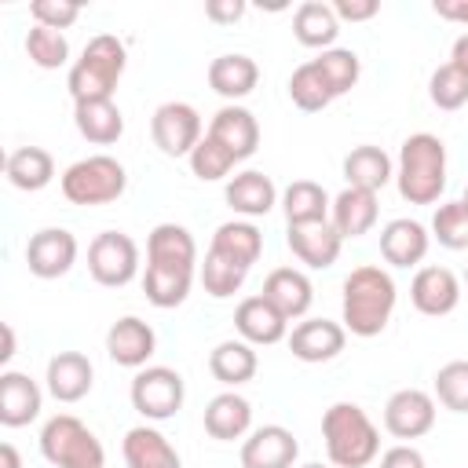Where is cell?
I'll return each mask as SVG.
<instances>
[{"instance_id": "cell-1", "label": "cell", "mask_w": 468, "mask_h": 468, "mask_svg": "<svg viewBox=\"0 0 468 468\" xmlns=\"http://www.w3.org/2000/svg\"><path fill=\"white\" fill-rule=\"evenodd\" d=\"M395 282L384 267L377 263H362L344 278V300H340V325L351 336H380L391 322L395 311Z\"/></svg>"}, {"instance_id": "cell-2", "label": "cell", "mask_w": 468, "mask_h": 468, "mask_svg": "<svg viewBox=\"0 0 468 468\" xmlns=\"http://www.w3.org/2000/svg\"><path fill=\"white\" fill-rule=\"evenodd\" d=\"M322 439L333 468H366L380 453V431L355 402H333L322 413Z\"/></svg>"}, {"instance_id": "cell-3", "label": "cell", "mask_w": 468, "mask_h": 468, "mask_svg": "<svg viewBox=\"0 0 468 468\" xmlns=\"http://www.w3.org/2000/svg\"><path fill=\"white\" fill-rule=\"evenodd\" d=\"M395 183L402 201L410 205H435L446 190V143L431 132H417L402 143Z\"/></svg>"}, {"instance_id": "cell-4", "label": "cell", "mask_w": 468, "mask_h": 468, "mask_svg": "<svg viewBox=\"0 0 468 468\" xmlns=\"http://www.w3.org/2000/svg\"><path fill=\"white\" fill-rule=\"evenodd\" d=\"M128 66L124 44L113 33H99L84 44L80 58L69 66L66 88L73 95V102H91V99H113V88L121 80Z\"/></svg>"}, {"instance_id": "cell-5", "label": "cell", "mask_w": 468, "mask_h": 468, "mask_svg": "<svg viewBox=\"0 0 468 468\" xmlns=\"http://www.w3.org/2000/svg\"><path fill=\"white\" fill-rule=\"evenodd\" d=\"M58 186H62V197H66L69 205L95 208V205H110V201H117V197L124 194L128 172H124V165H121L117 157H110V154H91V157L73 161V165L62 172Z\"/></svg>"}, {"instance_id": "cell-6", "label": "cell", "mask_w": 468, "mask_h": 468, "mask_svg": "<svg viewBox=\"0 0 468 468\" xmlns=\"http://www.w3.org/2000/svg\"><path fill=\"white\" fill-rule=\"evenodd\" d=\"M40 453L55 468H106L102 442L73 413H55L40 428Z\"/></svg>"}, {"instance_id": "cell-7", "label": "cell", "mask_w": 468, "mask_h": 468, "mask_svg": "<svg viewBox=\"0 0 468 468\" xmlns=\"http://www.w3.org/2000/svg\"><path fill=\"white\" fill-rule=\"evenodd\" d=\"M132 410L146 420H168L183 410L186 388L172 366H143L132 377Z\"/></svg>"}, {"instance_id": "cell-8", "label": "cell", "mask_w": 468, "mask_h": 468, "mask_svg": "<svg viewBox=\"0 0 468 468\" xmlns=\"http://www.w3.org/2000/svg\"><path fill=\"white\" fill-rule=\"evenodd\" d=\"M88 274L106 285L121 289L139 274V245L124 230H102L88 245Z\"/></svg>"}, {"instance_id": "cell-9", "label": "cell", "mask_w": 468, "mask_h": 468, "mask_svg": "<svg viewBox=\"0 0 468 468\" xmlns=\"http://www.w3.org/2000/svg\"><path fill=\"white\" fill-rule=\"evenodd\" d=\"M150 135L165 157H190L201 135V113L190 102H161L150 117Z\"/></svg>"}, {"instance_id": "cell-10", "label": "cell", "mask_w": 468, "mask_h": 468, "mask_svg": "<svg viewBox=\"0 0 468 468\" xmlns=\"http://www.w3.org/2000/svg\"><path fill=\"white\" fill-rule=\"evenodd\" d=\"M26 263H29V274H37L44 282L62 278L77 263V238L66 227H44V230L29 234V241H26Z\"/></svg>"}, {"instance_id": "cell-11", "label": "cell", "mask_w": 468, "mask_h": 468, "mask_svg": "<svg viewBox=\"0 0 468 468\" xmlns=\"http://www.w3.org/2000/svg\"><path fill=\"white\" fill-rule=\"evenodd\" d=\"M384 428L395 439H420L435 428V395L420 388H399L384 402Z\"/></svg>"}, {"instance_id": "cell-12", "label": "cell", "mask_w": 468, "mask_h": 468, "mask_svg": "<svg viewBox=\"0 0 468 468\" xmlns=\"http://www.w3.org/2000/svg\"><path fill=\"white\" fill-rule=\"evenodd\" d=\"M292 358L300 362H329L344 351L347 344V329L333 318H303L292 325V333L285 336Z\"/></svg>"}, {"instance_id": "cell-13", "label": "cell", "mask_w": 468, "mask_h": 468, "mask_svg": "<svg viewBox=\"0 0 468 468\" xmlns=\"http://www.w3.org/2000/svg\"><path fill=\"white\" fill-rule=\"evenodd\" d=\"M154 351H157V333L150 329V322L135 314H124L106 329V355L124 369H143Z\"/></svg>"}, {"instance_id": "cell-14", "label": "cell", "mask_w": 468, "mask_h": 468, "mask_svg": "<svg viewBox=\"0 0 468 468\" xmlns=\"http://www.w3.org/2000/svg\"><path fill=\"white\" fill-rule=\"evenodd\" d=\"M296 457L300 442L282 424H263L241 442V468H292Z\"/></svg>"}, {"instance_id": "cell-15", "label": "cell", "mask_w": 468, "mask_h": 468, "mask_svg": "<svg viewBox=\"0 0 468 468\" xmlns=\"http://www.w3.org/2000/svg\"><path fill=\"white\" fill-rule=\"evenodd\" d=\"M205 135H212L223 150H230L234 161H245V157H252L256 146H260V121L252 117V110H245V106H238V102H227V106H219V110L212 113Z\"/></svg>"}, {"instance_id": "cell-16", "label": "cell", "mask_w": 468, "mask_h": 468, "mask_svg": "<svg viewBox=\"0 0 468 468\" xmlns=\"http://www.w3.org/2000/svg\"><path fill=\"white\" fill-rule=\"evenodd\" d=\"M234 329L252 347H271L289 336V318L263 296H245L234 311Z\"/></svg>"}, {"instance_id": "cell-17", "label": "cell", "mask_w": 468, "mask_h": 468, "mask_svg": "<svg viewBox=\"0 0 468 468\" xmlns=\"http://www.w3.org/2000/svg\"><path fill=\"white\" fill-rule=\"evenodd\" d=\"M410 300L420 314L442 318L461 303V282L450 267H420L410 282Z\"/></svg>"}, {"instance_id": "cell-18", "label": "cell", "mask_w": 468, "mask_h": 468, "mask_svg": "<svg viewBox=\"0 0 468 468\" xmlns=\"http://www.w3.org/2000/svg\"><path fill=\"white\" fill-rule=\"evenodd\" d=\"M48 391L58 402H80L95 384V366L84 351H58L48 358Z\"/></svg>"}, {"instance_id": "cell-19", "label": "cell", "mask_w": 468, "mask_h": 468, "mask_svg": "<svg viewBox=\"0 0 468 468\" xmlns=\"http://www.w3.org/2000/svg\"><path fill=\"white\" fill-rule=\"evenodd\" d=\"M292 256L311 267V271H325L340 260V249H344V238L336 234V227L325 219V223H303V227H289L285 234Z\"/></svg>"}, {"instance_id": "cell-20", "label": "cell", "mask_w": 468, "mask_h": 468, "mask_svg": "<svg viewBox=\"0 0 468 468\" xmlns=\"http://www.w3.org/2000/svg\"><path fill=\"white\" fill-rule=\"evenodd\" d=\"M40 384L18 369L0 373V424L4 428H22L40 417Z\"/></svg>"}, {"instance_id": "cell-21", "label": "cell", "mask_w": 468, "mask_h": 468, "mask_svg": "<svg viewBox=\"0 0 468 468\" xmlns=\"http://www.w3.org/2000/svg\"><path fill=\"white\" fill-rule=\"evenodd\" d=\"M428 245H431L428 227L417 219H406V216L384 223V230H380V256L391 267H417L428 256Z\"/></svg>"}, {"instance_id": "cell-22", "label": "cell", "mask_w": 468, "mask_h": 468, "mask_svg": "<svg viewBox=\"0 0 468 468\" xmlns=\"http://www.w3.org/2000/svg\"><path fill=\"white\" fill-rule=\"evenodd\" d=\"M260 296L271 300L289 322H296V318H303V314L311 311V303H314V285H311V278H307L303 271H296V267H274V271L267 274Z\"/></svg>"}, {"instance_id": "cell-23", "label": "cell", "mask_w": 468, "mask_h": 468, "mask_svg": "<svg viewBox=\"0 0 468 468\" xmlns=\"http://www.w3.org/2000/svg\"><path fill=\"white\" fill-rule=\"evenodd\" d=\"M121 453H124V464L128 468H183L179 450L168 442L165 431H157L150 424L128 428L124 431V442H121Z\"/></svg>"}, {"instance_id": "cell-24", "label": "cell", "mask_w": 468, "mask_h": 468, "mask_svg": "<svg viewBox=\"0 0 468 468\" xmlns=\"http://www.w3.org/2000/svg\"><path fill=\"white\" fill-rule=\"evenodd\" d=\"M223 197L238 216L256 219V216H267L278 205V186H274L271 176H263L256 168H245V172L230 176V183L223 186Z\"/></svg>"}, {"instance_id": "cell-25", "label": "cell", "mask_w": 468, "mask_h": 468, "mask_svg": "<svg viewBox=\"0 0 468 468\" xmlns=\"http://www.w3.org/2000/svg\"><path fill=\"white\" fill-rule=\"evenodd\" d=\"M380 216V205H377V194L369 190H358V186H344L336 197H333V208H329V223L336 227V234L347 241V238H362L373 230Z\"/></svg>"}, {"instance_id": "cell-26", "label": "cell", "mask_w": 468, "mask_h": 468, "mask_svg": "<svg viewBox=\"0 0 468 468\" xmlns=\"http://www.w3.org/2000/svg\"><path fill=\"white\" fill-rule=\"evenodd\" d=\"M146 263L194 271V263H197L194 234L186 227H179V223H157L150 230V238H146Z\"/></svg>"}, {"instance_id": "cell-27", "label": "cell", "mask_w": 468, "mask_h": 468, "mask_svg": "<svg viewBox=\"0 0 468 468\" xmlns=\"http://www.w3.org/2000/svg\"><path fill=\"white\" fill-rule=\"evenodd\" d=\"M256 84H260V66H256L249 55H241V51L219 55V58L208 62V88H212L216 95L230 99V102L252 95Z\"/></svg>"}, {"instance_id": "cell-28", "label": "cell", "mask_w": 468, "mask_h": 468, "mask_svg": "<svg viewBox=\"0 0 468 468\" xmlns=\"http://www.w3.org/2000/svg\"><path fill=\"white\" fill-rule=\"evenodd\" d=\"M73 124L95 146H110V143H117L124 135V113H121V106L113 99L73 102Z\"/></svg>"}, {"instance_id": "cell-29", "label": "cell", "mask_w": 468, "mask_h": 468, "mask_svg": "<svg viewBox=\"0 0 468 468\" xmlns=\"http://www.w3.org/2000/svg\"><path fill=\"white\" fill-rule=\"evenodd\" d=\"M249 428H252V406L238 391H223L205 406V431L212 439L234 442V439H245Z\"/></svg>"}, {"instance_id": "cell-30", "label": "cell", "mask_w": 468, "mask_h": 468, "mask_svg": "<svg viewBox=\"0 0 468 468\" xmlns=\"http://www.w3.org/2000/svg\"><path fill=\"white\" fill-rule=\"evenodd\" d=\"M208 249L219 252V256H227V260L238 263V267L252 271V263H256L260 252H263V234H260V227H256L252 219H227V223L216 227Z\"/></svg>"}, {"instance_id": "cell-31", "label": "cell", "mask_w": 468, "mask_h": 468, "mask_svg": "<svg viewBox=\"0 0 468 468\" xmlns=\"http://www.w3.org/2000/svg\"><path fill=\"white\" fill-rule=\"evenodd\" d=\"M329 194L322 183L314 179H292L285 190H282V212H285V223L289 227H303V223H325L329 219Z\"/></svg>"}, {"instance_id": "cell-32", "label": "cell", "mask_w": 468, "mask_h": 468, "mask_svg": "<svg viewBox=\"0 0 468 468\" xmlns=\"http://www.w3.org/2000/svg\"><path fill=\"white\" fill-rule=\"evenodd\" d=\"M344 179H347V186H358V190L377 194V190H384L395 179V165H391V157L380 146L362 143V146H355L344 157Z\"/></svg>"}, {"instance_id": "cell-33", "label": "cell", "mask_w": 468, "mask_h": 468, "mask_svg": "<svg viewBox=\"0 0 468 468\" xmlns=\"http://www.w3.org/2000/svg\"><path fill=\"white\" fill-rule=\"evenodd\" d=\"M260 369V358H256V347L245 344L241 336L238 340H219L208 355V373L227 384V388H238V384H249Z\"/></svg>"}, {"instance_id": "cell-34", "label": "cell", "mask_w": 468, "mask_h": 468, "mask_svg": "<svg viewBox=\"0 0 468 468\" xmlns=\"http://www.w3.org/2000/svg\"><path fill=\"white\" fill-rule=\"evenodd\" d=\"M292 37L303 44V48H322L329 51L333 40L340 37V18L333 11V4H322V0H303L292 15Z\"/></svg>"}, {"instance_id": "cell-35", "label": "cell", "mask_w": 468, "mask_h": 468, "mask_svg": "<svg viewBox=\"0 0 468 468\" xmlns=\"http://www.w3.org/2000/svg\"><path fill=\"white\" fill-rule=\"evenodd\" d=\"M4 172H7L11 186L33 194V190H44L55 179V161H51V154L44 146H18V150L7 154Z\"/></svg>"}, {"instance_id": "cell-36", "label": "cell", "mask_w": 468, "mask_h": 468, "mask_svg": "<svg viewBox=\"0 0 468 468\" xmlns=\"http://www.w3.org/2000/svg\"><path fill=\"white\" fill-rule=\"evenodd\" d=\"M190 285H194V271H179V267H157V263H146V274H143V292L154 307L168 311V307H179L186 296H190Z\"/></svg>"}, {"instance_id": "cell-37", "label": "cell", "mask_w": 468, "mask_h": 468, "mask_svg": "<svg viewBox=\"0 0 468 468\" xmlns=\"http://www.w3.org/2000/svg\"><path fill=\"white\" fill-rule=\"evenodd\" d=\"M311 62L318 66V73H322V80H325V88H329L333 99L347 95V91L358 84L362 62H358V55H355L351 48H329V51H322V55L311 58Z\"/></svg>"}, {"instance_id": "cell-38", "label": "cell", "mask_w": 468, "mask_h": 468, "mask_svg": "<svg viewBox=\"0 0 468 468\" xmlns=\"http://www.w3.org/2000/svg\"><path fill=\"white\" fill-rule=\"evenodd\" d=\"M245 278H249L245 267L230 263L227 256H219V252H212V249L205 252V263H201V285H205V292H208L212 300H230L234 292H241Z\"/></svg>"}, {"instance_id": "cell-39", "label": "cell", "mask_w": 468, "mask_h": 468, "mask_svg": "<svg viewBox=\"0 0 468 468\" xmlns=\"http://www.w3.org/2000/svg\"><path fill=\"white\" fill-rule=\"evenodd\" d=\"M289 99L303 113H318V110H325L333 102V95H329V88H325V80H322V73H318L314 62H303V66L292 69V77H289Z\"/></svg>"}, {"instance_id": "cell-40", "label": "cell", "mask_w": 468, "mask_h": 468, "mask_svg": "<svg viewBox=\"0 0 468 468\" xmlns=\"http://www.w3.org/2000/svg\"><path fill=\"white\" fill-rule=\"evenodd\" d=\"M26 55H29V62L40 66V69H58V66L69 62V40H66V33H58V29L33 26V29L26 33Z\"/></svg>"}, {"instance_id": "cell-41", "label": "cell", "mask_w": 468, "mask_h": 468, "mask_svg": "<svg viewBox=\"0 0 468 468\" xmlns=\"http://www.w3.org/2000/svg\"><path fill=\"white\" fill-rule=\"evenodd\" d=\"M431 238L442 245V249H468V208L464 201H446L435 208L431 216Z\"/></svg>"}, {"instance_id": "cell-42", "label": "cell", "mask_w": 468, "mask_h": 468, "mask_svg": "<svg viewBox=\"0 0 468 468\" xmlns=\"http://www.w3.org/2000/svg\"><path fill=\"white\" fill-rule=\"evenodd\" d=\"M435 399L453 413H468V358H453L435 373Z\"/></svg>"}, {"instance_id": "cell-43", "label": "cell", "mask_w": 468, "mask_h": 468, "mask_svg": "<svg viewBox=\"0 0 468 468\" xmlns=\"http://www.w3.org/2000/svg\"><path fill=\"white\" fill-rule=\"evenodd\" d=\"M186 161H190V172H194L201 183H216V179L230 176V168L238 165V161H234V154H230V150H223L212 135H205V139L194 146V154H190Z\"/></svg>"}, {"instance_id": "cell-44", "label": "cell", "mask_w": 468, "mask_h": 468, "mask_svg": "<svg viewBox=\"0 0 468 468\" xmlns=\"http://www.w3.org/2000/svg\"><path fill=\"white\" fill-rule=\"evenodd\" d=\"M428 99H431L439 110H461V106L468 102V77H464L457 66L442 62V66L431 73V80H428Z\"/></svg>"}, {"instance_id": "cell-45", "label": "cell", "mask_w": 468, "mask_h": 468, "mask_svg": "<svg viewBox=\"0 0 468 468\" xmlns=\"http://www.w3.org/2000/svg\"><path fill=\"white\" fill-rule=\"evenodd\" d=\"M29 15H33V26H48V29L62 33L80 18V4H73V0H33Z\"/></svg>"}, {"instance_id": "cell-46", "label": "cell", "mask_w": 468, "mask_h": 468, "mask_svg": "<svg viewBox=\"0 0 468 468\" xmlns=\"http://www.w3.org/2000/svg\"><path fill=\"white\" fill-rule=\"evenodd\" d=\"M380 468H428V464H424V453L417 446L399 442V446L380 453Z\"/></svg>"}, {"instance_id": "cell-47", "label": "cell", "mask_w": 468, "mask_h": 468, "mask_svg": "<svg viewBox=\"0 0 468 468\" xmlns=\"http://www.w3.org/2000/svg\"><path fill=\"white\" fill-rule=\"evenodd\" d=\"M333 11L340 22H369L380 11V4L377 0H333Z\"/></svg>"}, {"instance_id": "cell-48", "label": "cell", "mask_w": 468, "mask_h": 468, "mask_svg": "<svg viewBox=\"0 0 468 468\" xmlns=\"http://www.w3.org/2000/svg\"><path fill=\"white\" fill-rule=\"evenodd\" d=\"M205 15L212 22H219V26H230V22H238L245 15V4L241 0H208L205 4Z\"/></svg>"}, {"instance_id": "cell-49", "label": "cell", "mask_w": 468, "mask_h": 468, "mask_svg": "<svg viewBox=\"0 0 468 468\" xmlns=\"http://www.w3.org/2000/svg\"><path fill=\"white\" fill-rule=\"evenodd\" d=\"M431 7H435V15H439V18L468 26V0H435Z\"/></svg>"}, {"instance_id": "cell-50", "label": "cell", "mask_w": 468, "mask_h": 468, "mask_svg": "<svg viewBox=\"0 0 468 468\" xmlns=\"http://www.w3.org/2000/svg\"><path fill=\"white\" fill-rule=\"evenodd\" d=\"M450 66H457L464 77H468V33H461L450 48Z\"/></svg>"}, {"instance_id": "cell-51", "label": "cell", "mask_w": 468, "mask_h": 468, "mask_svg": "<svg viewBox=\"0 0 468 468\" xmlns=\"http://www.w3.org/2000/svg\"><path fill=\"white\" fill-rule=\"evenodd\" d=\"M0 333H4V351H0V362L7 366V362L15 358V329L4 322V325H0Z\"/></svg>"}, {"instance_id": "cell-52", "label": "cell", "mask_w": 468, "mask_h": 468, "mask_svg": "<svg viewBox=\"0 0 468 468\" xmlns=\"http://www.w3.org/2000/svg\"><path fill=\"white\" fill-rule=\"evenodd\" d=\"M0 468H22V457L11 442H0Z\"/></svg>"}, {"instance_id": "cell-53", "label": "cell", "mask_w": 468, "mask_h": 468, "mask_svg": "<svg viewBox=\"0 0 468 468\" xmlns=\"http://www.w3.org/2000/svg\"><path fill=\"white\" fill-rule=\"evenodd\" d=\"M300 468H333V464H318V461H311V464H300Z\"/></svg>"}, {"instance_id": "cell-54", "label": "cell", "mask_w": 468, "mask_h": 468, "mask_svg": "<svg viewBox=\"0 0 468 468\" xmlns=\"http://www.w3.org/2000/svg\"><path fill=\"white\" fill-rule=\"evenodd\" d=\"M461 201H464V208H468V186H464V197H461Z\"/></svg>"}, {"instance_id": "cell-55", "label": "cell", "mask_w": 468, "mask_h": 468, "mask_svg": "<svg viewBox=\"0 0 468 468\" xmlns=\"http://www.w3.org/2000/svg\"><path fill=\"white\" fill-rule=\"evenodd\" d=\"M464 282H468V271H464Z\"/></svg>"}]
</instances>
